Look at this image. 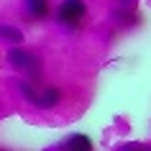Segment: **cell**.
Returning a JSON list of instances; mask_svg holds the SVG:
<instances>
[{
  "mask_svg": "<svg viewBox=\"0 0 151 151\" xmlns=\"http://www.w3.org/2000/svg\"><path fill=\"white\" fill-rule=\"evenodd\" d=\"M8 64L13 67V69L28 74V80H31L33 85H39V80H41V59L36 54L21 49L18 44H13V49L8 51Z\"/></svg>",
  "mask_w": 151,
  "mask_h": 151,
  "instance_id": "cell-1",
  "label": "cell"
},
{
  "mask_svg": "<svg viewBox=\"0 0 151 151\" xmlns=\"http://www.w3.org/2000/svg\"><path fill=\"white\" fill-rule=\"evenodd\" d=\"M85 18H87V5H85V0H62L59 8H56V23L64 26L67 31L82 28Z\"/></svg>",
  "mask_w": 151,
  "mask_h": 151,
  "instance_id": "cell-2",
  "label": "cell"
},
{
  "mask_svg": "<svg viewBox=\"0 0 151 151\" xmlns=\"http://www.w3.org/2000/svg\"><path fill=\"white\" fill-rule=\"evenodd\" d=\"M59 100H62V90L59 87H44L36 95V108H41V110H51L54 105H59Z\"/></svg>",
  "mask_w": 151,
  "mask_h": 151,
  "instance_id": "cell-3",
  "label": "cell"
},
{
  "mask_svg": "<svg viewBox=\"0 0 151 151\" xmlns=\"http://www.w3.org/2000/svg\"><path fill=\"white\" fill-rule=\"evenodd\" d=\"M56 149H67V151H90L92 149V138L87 133H72L69 138H64V143H59Z\"/></svg>",
  "mask_w": 151,
  "mask_h": 151,
  "instance_id": "cell-4",
  "label": "cell"
},
{
  "mask_svg": "<svg viewBox=\"0 0 151 151\" xmlns=\"http://www.w3.org/2000/svg\"><path fill=\"white\" fill-rule=\"evenodd\" d=\"M23 5H26V10H28V16L31 18H46V13H49V0H23Z\"/></svg>",
  "mask_w": 151,
  "mask_h": 151,
  "instance_id": "cell-5",
  "label": "cell"
},
{
  "mask_svg": "<svg viewBox=\"0 0 151 151\" xmlns=\"http://www.w3.org/2000/svg\"><path fill=\"white\" fill-rule=\"evenodd\" d=\"M0 39L8 41V44H21V41H23V31H21L18 26L0 23Z\"/></svg>",
  "mask_w": 151,
  "mask_h": 151,
  "instance_id": "cell-6",
  "label": "cell"
},
{
  "mask_svg": "<svg viewBox=\"0 0 151 151\" xmlns=\"http://www.w3.org/2000/svg\"><path fill=\"white\" fill-rule=\"evenodd\" d=\"M18 92H21V95H23L31 105L36 103V95H39V90L33 87V82H31V80H21V82H18Z\"/></svg>",
  "mask_w": 151,
  "mask_h": 151,
  "instance_id": "cell-7",
  "label": "cell"
},
{
  "mask_svg": "<svg viewBox=\"0 0 151 151\" xmlns=\"http://www.w3.org/2000/svg\"><path fill=\"white\" fill-rule=\"evenodd\" d=\"M136 3H138V0H118L120 8H136Z\"/></svg>",
  "mask_w": 151,
  "mask_h": 151,
  "instance_id": "cell-8",
  "label": "cell"
}]
</instances>
